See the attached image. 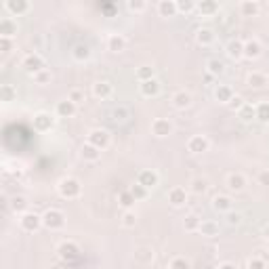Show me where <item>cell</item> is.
I'll return each instance as SVG.
<instances>
[{"instance_id": "cell-33", "label": "cell", "mask_w": 269, "mask_h": 269, "mask_svg": "<svg viewBox=\"0 0 269 269\" xmlns=\"http://www.w3.org/2000/svg\"><path fill=\"white\" fill-rule=\"evenodd\" d=\"M72 57L76 61H80V63H84V61H88L91 59V49H88V44H76L74 49H72Z\"/></svg>"}, {"instance_id": "cell-28", "label": "cell", "mask_w": 269, "mask_h": 269, "mask_svg": "<svg viewBox=\"0 0 269 269\" xmlns=\"http://www.w3.org/2000/svg\"><path fill=\"white\" fill-rule=\"evenodd\" d=\"M196 42L200 46H210L215 42V32L210 28H198L196 30Z\"/></svg>"}, {"instance_id": "cell-2", "label": "cell", "mask_w": 269, "mask_h": 269, "mask_svg": "<svg viewBox=\"0 0 269 269\" xmlns=\"http://www.w3.org/2000/svg\"><path fill=\"white\" fill-rule=\"evenodd\" d=\"M42 227L51 231H59L65 227V213L59 208H46L42 213Z\"/></svg>"}, {"instance_id": "cell-29", "label": "cell", "mask_w": 269, "mask_h": 269, "mask_svg": "<svg viewBox=\"0 0 269 269\" xmlns=\"http://www.w3.org/2000/svg\"><path fill=\"white\" fill-rule=\"evenodd\" d=\"M213 208L219 210V213H229V210H233V202H231L229 196L219 194V196L213 198Z\"/></svg>"}, {"instance_id": "cell-40", "label": "cell", "mask_w": 269, "mask_h": 269, "mask_svg": "<svg viewBox=\"0 0 269 269\" xmlns=\"http://www.w3.org/2000/svg\"><path fill=\"white\" fill-rule=\"evenodd\" d=\"M200 223H202V219L198 215H187L183 221V229L185 231H198L200 229Z\"/></svg>"}, {"instance_id": "cell-45", "label": "cell", "mask_w": 269, "mask_h": 269, "mask_svg": "<svg viewBox=\"0 0 269 269\" xmlns=\"http://www.w3.org/2000/svg\"><path fill=\"white\" fill-rule=\"evenodd\" d=\"M196 5L194 0H177V9H179V13H185V15H190L196 11Z\"/></svg>"}, {"instance_id": "cell-43", "label": "cell", "mask_w": 269, "mask_h": 269, "mask_svg": "<svg viewBox=\"0 0 269 269\" xmlns=\"http://www.w3.org/2000/svg\"><path fill=\"white\" fill-rule=\"evenodd\" d=\"M34 78V82L44 86V84H51V80H53V74H51V69H42V72H38L36 76H32Z\"/></svg>"}, {"instance_id": "cell-44", "label": "cell", "mask_w": 269, "mask_h": 269, "mask_svg": "<svg viewBox=\"0 0 269 269\" xmlns=\"http://www.w3.org/2000/svg\"><path fill=\"white\" fill-rule=\"evenodd\" d=\"M122 225L126 229H131V227L137 225V213H135V210H124V213H122Z\"/></svg>"}, {"instance_id": "cell-4", "label": "cell", "mask_w": 269, "mask_h": 269, "mask_svg": "<svg viewBox=\"0 0 269 269\" xmlns=\"http://www.w3.org/2000/svg\"><path fill=\"white\" fill-rule=\"evenodd\" d=\"M86 143H91V145H95L97 149H108L110 147V143H112V135L105 131V128H93V131H88V135H86Z\"/></svg>"}, {"instance_id": "cell-8", "label": "cell", "mask_w": 269, "mask_h": 269, "mask_svg": "<svg viewBox=\"0 0 269 269\" xmlns=\"http://www.w3.org/2000/svg\"><path fill=\"white\" fill-rule=\"evenodd\" d=\"M210 149V141L204 137V135H192L190 139H187V151L190 154H204V151Z\"/></svg>"}, {"instance_id": "cell-36", "label": "cell", "mask_w": 269, "mask_h": 269, "mask_svg": "<svg viewBox=\"0 0 269 269\" xmlns=\"http://www.w3.org/2000/svg\"><path fill=\"white\" fill-rule=\"evenodd\" d=\"M206 190H208V179H204V177L192 179V183H190V192H192V194L202 196V194H206Z\"/></svg>"}, {"instance_id": "cell-5", "label": "cell", "mask_w": 269, "mask_h": 269, "mask_svg": "<svg viewBox=\"0 0 269 269\" xmlns=\"http://www.w3.org/2000/svg\"><path fill=\"white\" fill-rule=\"evenodd\" d=\"M57 254H59L61 261L72 263V261H76L80 256V246L76 242H72V240H65V242H61L59 246H57Z\"/></svg>"}, {"instance_id": "cell-1", "label": "cell", "mask_w": 269, "mask_h": 269, "mask_svg": "<svg viewBox=\"0 0 269 269\" xmlns=\"http://www.w3.org/2000/svg\"><path fill=\"white\" fill-rule=\"evenodd\" d=\"M57 192H59V196L65 198V200H76V198L82 194V183L76 177H63L57 183Z\"/></svg>"}, {"instance_id": "cell-20", "label": "cell", "mask_w": 269, "mask_h": 269, "mask_svg": "<svg viewBox=\"0 0 269 269\" xmlns=\"http://www.w3.org/2000/svg\"><path fill=\"white\" fill-rule=\"evenodd\" d=\"M17 34V21L13 17L0 19V38H13Z\"/></svg>"}, {"instance_id": "cell-53", "label": "cell", "mask_w": 269, "mask_h": 269, "mask_svg": "<svg viewBox=\"0 0 269 269\" xmlns=\"http://www.w3.org/2000/svg\"><path fill=\"white\" fill-rule=\"evenodd\" d=\"M114 118L120 120V122H124V120L128 118V110L122 108V105H120V108H116V110H114Z\"/></svg>"}, {"instance_id": "cell-35", "label": "cell", "mask_w": 269, "mask_h": 269, "mask_svg": "<svg viewBox=\"0 0 269 269\" xmlns=\"http://www.w3.org/2000/svg\"><path fill=\"white\" fill-rule=\"evenodd\" d=\"M238 118H240L242 122H252V120H256V105L246 103V105H244V108L238 112Z\"/></svg>"}, {"instance_id": "cell-42", "label": "cell", "mask_w": 269, "mask_h": 269, "mask_svg": "<svg viewBox=\"0 0 269 269\" xmlns=\"http://www.w3.org/2000/svg\"><path fill=\"white\" fill-rule=\"evenodd\" d=\"M137 78H139V82H145V80L156 78V69L151 65H141L137 69Z\"/></svg>"}, {"instance_id": "cell-19", "label": "cell", "mask_w": 269, "mask_h": 269, "mask_svg": "<svg viewBox=\"0 0 269 269\" xmlns=\"http://www.w3.org/2000/svg\"><path fill=\"white\" fill-rule=\"evenodd\" d=\"M156 11H158V15L160 17H174L179 13V9H177V0H160L158 3V7H156Z\"/></svg>"}, {"instance_id": "cell-47", "label": "cell", "mask_w": 269, "mask_h": 269, "mask_svg": "<svg viewBox=\"0 0 269 269\" xmlns=\"http://www.w3.org/2000/svg\"><path fill=\"white\" fill-rule=\"evenodd\" d=\"M126 7H128V11H133V13H143V11H147L145 0H128Z\"/></svg>"}, {"instance_id": "cell-17", "label": "cell", "mask_w": 269, "mask_h": 269, "mask_svg": "<svg viewBox=\"0 0 269 269\" xmlns=\"http://www.w3.org/2000/svg\"><path fill=\"white\" fill-rule=\"evenodd\" d=\"M160 91H162V84L158 82L156 78L145 80V82H139V93H141L143 97H147V99L158 97V95H160Z\"/></svg>"}, {"instance_id": "cell-23", "label": "cell", "mask_w": 269, "mask_h": 269, "mask_svg": "<svg viewBox=\"0 0 269 269\" xmlns=\"http://www.w3.org/2000/svg\"><path fill=\"white\" fill-rule=\"evenodd\" d=\"M261 13V5L256 0H242L240 3V15L242 17H256Z\"/></svg>"}, {"instance_id": "cell-46", "label": "cell", "mask_w": 269, "mask_h": 269, "mask_svg": "<svg viewBox=\"0 0 269 269\" xmlns=\"http://www.w3.org/2000/svg\"><path fill=\"white\" fill-rule=\"evenodd\" d=\"M190 261L185 259V256H172L170 263H168V269H190Z\"/></svg>"}, {"instance_id": "cell-12", "label": "cell", "mask_w": 269, "mask_h": 269, "mask_svg": "<svg viewBox=\"0 0 269 269\" xmlns=\"http://www.w3.org/2000/svg\"><path fill=\"white\" fill-rule=\"evenodd\" d=\"M225 53H227L229 59H233V61L244 59V40H240V38H231V40L225 44Z\"/></svg>"}, {"instance_id": "cell-25", "label": "cell", "mask_w": 269, "mask_h": 269, "mask_svg": "<svg viewBox=\"0 0 269 269\" xmlns=\"http://www.w3.org/2000/svg\"><path fill=\"white\" fill-rule=\"evenodd\" d=\"M246 84L250 88H265L269 84V76L263 74V72H250L248 78H246Z\"/></svg>"}, {"instance_id": "cell-55", "label": "cell", "mask_w": 269, "mask_h": 269, "mask_svg": "<svg viewBox=\"0 0 269 269\" xmlns=\"http://www.w3.org/2000/svg\"><path fill=\"white\" fill-rule=\"evenodd\" d=\"M217 269H238V265H236V263H231V261H223V263H219Z\"/></svg>"}, {"instance_id": "cell-37", "label": "cell", "mask_w": 269, "mask_h": 269, "mask_svg": "<svg viewBox=\"0 0 269 269\" xmlns=\"http://www.w3.org/2000/svg\"><path fill=\"white\" fill-rule=\"evenodd\" d=\"M15 99H17V88L13 84H3V86H0V101L11 103Z\"/></svg>"}, {"instance_id": "cell-54", "label": "cell", "mask_w": 269, "mask_h": 269, "mask_svg": "<svg viewBox=\"0 0 269 269\" xmlns=\"http://www.w3.org/2000/svg\"><path fill=\"white\" fill-rule=\"evenodd\" d=\"M259 183L269 187V170H261V172H259Z\"/></svg>"}, {"instance_id": "cell-27", "label": "cell", "mask_w": 269, "mask_h": 269, "mask_svg": "<svg viewBox=\"0 0 269 269\" xmlns=\"http://www.w3.org/2000/svg\"><path fill=\"white\" fill-rule=\"evenodd\" d=\"M233 97H236V93H233V88H231L229 84H219V86L215 88V99H217L219 103L227 105Z\"/></svg>"}, {"instance_id": "cell-50", "label": "cell", "mask_w": 269, "mask_h": 269, "mask_svg": "<svg viewBox=\"0 0 269 269\" xmlns=\"http://www.w3.org/2000/svg\"><path fill=\"white\" fill-rule=\"evenodd\" d=\"M67 99L74 101L76 105H80V103L84 101V91L82 88H72V91H69V95H67Z\"/></svg>"}, {"instance_id": "cell-24", "label": "cell", "mask_w": 269, "mask_h": 269, "mask_svg": "<svg viewBox=\"0 0 269 269\" xmlns=\"http://www.w3.org/2000/svg\"><path fill=\"white\" fill-rule=\"evenodd\" d=\"M108 51H112V53L126 51V38L122 36V34H110L108 36Z\"/></svg>"}, {"instance_id": "cell-39", "label": "cell", "mask_w": 269, "mask_h": 269, "mask_svg": "<svg viewBox=\"0 0 269 269\" xmlns=\"http://www.w3.org/2000/svg\"><path fill=\"white\" fill-rule=\"evenodd\" d=\"M128 192L133 194V198H135L137 202H139V200H145V198L149 196V190H147V187H143L141 183H133L131 187H128Z\"/></svg>"}, {"instance_id": "cell-59", "label": "cell", "mask_w": 269, "mask_h": 269, "mask_svg": "<svg viewBox=\"0 0 269 269\" xmlns=\"http://www.w3.org/2000/svg\"><path fill=\"white\" fill-rule=\"evenodd\" d=\"M267 244H269V242H267Z\"/></svg>"}, {"instance_id": "cell-49", "label": "cell", "mask_w": 269, "mask_h": 269, "mask_svg": "<svg viewBox=\"0 0 269 269\" xmlns=\"http://www.w3.org/2000/svg\"><path fill=\"white\" fill-rule=\"evenodd\" d=\"M244 105H246V101H244V97L236 95V97H233V99H231V101L227 103V108H229L231 112H236V114H238V112H240V110L244 108Z\"/></svg>"}, {"instance_id": "cell-48", "label": "cell", "mask_w": 269, "mask_h": 269, "mask_svg": "<svg viewBox=\"0 0 269 269\" xmlns=\"http://www.w3.org/2000/svg\"><path fill=\"white\" fill-rule=\"evenodd\" d=\"M246 269H267V261L263 256H250L246 261Z\"/></svg>"}, {"instance_id": "cell-52", "label": "cell", "mask_w": 269, "mask_h": 269, "mask_svg": "<svg viewBox=\"0 0 269 269\" xmlns=\"http://www.w3.org/2000/svg\"><path fill=\"white\" fill-rule=\"evenodd\" d=\"M13 51V38H0V53H11Z\"/></svg>"}, {"instance_id": "cell-56", "label": "cell", "mask_w": 269, "mask_h": 269, "mask_svg": "<svg viewBox=\"0 0 269 269\" xmlns=\"http://www.w3.org/2000/svg\"><path fill=\"white\" fill-rule=\"evenodd\" d=\"M213 80H215V76H210L208 72L204 74V82H206V84H210V82H213Z\"/></svg>"}, {"instance_id": "cell-16", "label": "cell", "mask_w": 269, "mask_h": 269, "mask_svg": "<svg viewBox=\"0 0 269 269\" xmlns=\"http://www.w3.org/2000/svg\"><path fill=\"white\" fill-rule=\"evenodd\" d=\"M187 198H190V192H187L185 187H172V190L168 192V202L174 208L185 206L187 204Z\"/></svg>"}, {"instance_id": "cell-14", "label": "cell", "mask_w": 269, "mask_h": 269, "mask_svg": "<svg viewBox=\"0 0 269 269\" xmlns=\"http://www.w3.org/2000/svg\"><path fill=\"white\" fill-rule=\"evenodd\" d=\"M261 55H263V46L256 38H250V40L244 42V59L254 61V59H259Z\"/></svg>"}, {"instance_id": "cell-6", "label": "cell", "mask_w": 269, "mask_h": 269, "mask_svg": "<svg viewBox=\"0 0 269 269\" xmlns=\"http://www.w3.org/2000/svg\"><path fill=\"white\" fill-rule=\"evenodd\" d=\"M21 67L26 69V72H28L30 76H36L38 72H42V69H46V67H44V59H42V57H40L38 53H30V55H26V57H23Z\"/></svg>"}, {"instance_id": "cell-7", "label": "cell", "mask_w": 269, "mask_h": 269, "mask_svg": "<svg viewBox=\"0 0 269 269\" xmlns=\"http://www.w3.org/2000/svg\"><path fill=\"white\" fill-rule=\"evenodd\" d=\"M174 131V126L168 118H154L151 120V135L158 137V139H166L170 137Z\"/></svg>"}, {"instance_id": "cell-57", "label": "cell", "mask_w": 269, "mask_h": 269, "mask_svg": "<svg viewBox=\"0 0 269 269\" xmlns=\"http://www.w3.org/2000/svg\"><path fill=\"white\" fill-rule=\"evenodd\" d=\"M261 233H263V238H265V240H267V242H269V225H265V227H263V231H261Z\"/></svg>"}, {"instance_id": "cell-51", "label": "cell", "mask_w": 269, "mask_h": 269, "mask_svg": "<svg viewBox=\"0 0 269 269\" xmlns=\"http://www.w3.org/2000/svg\"><path fill=\"white\" fill-rule=\"evenodd\" d=\"M225 219H227V223H229L231 227H238V225L242 223V215L236 213V210H229V213H225Z\"/></svg>"}, {"instance_id": "cell-32", "label": "cell", "mask_w": 269, "mask_h": 269, "mask_svg": "<svg viewBox=\"0 0 269 269\" xmlns=\"http://www.w3.org/2000/svg\"><path fill=\"white\" fill-rule=\"evenodd\" d=\"M80 156H82L84 162H97L101 158V149H97L95 145H91V143H84L82 149H80Z\"/></svg>"}, {"instance_id": "cell-10", "label": "cell", "mask_w": 269, "mask_h": 269, "mask_svg": "<svg viewBox=\"0 0 269 269\" xmlns=\"http://www.w3.org/2000/svg\"><path fill=\"white\" fill-rule=\"evenodd\" d=\"M170 101H172V108H174V110L185 112L187 108H192V93L185 91V88H179V91L172 93Z\"/></svg>"}, {"instance_id": "cell-41", "label": "cell", "mask_w": 269, "mask_h": 269, "mask_svg": "<svg viewBox=\"0 0 269 269\" xmlns=\"http://www.w3.org/2000/svg\"><path fill=\"white\" fill-rule=\"evenodd\" d=\"M256 120L269 126V103L267 101L256 103Z\"/></svg>"}, {"instance_id": "cell-3", "label": "cell", "mask_w": 269, "mask_h": 269, "mask_svg": "<svg viewBox=\"0 0 269 269\" xmlns=\"http://www.w3.org/2000/svg\"><path fill=\"white\" fill-rule=\"evenodd\" d=\"M19 227L26 231V233H36V231L42 227V215L32 213V210L19 215Z\"/></svg>"}, {"instance_id": "cell-15", "label": "cell", "mask_w": 269, "mask_h": 269, "mask_svg": "<svg viewBox=\"0 0 269 269\" xmlns=\"http://www.w3.org/2000/svg\"><path fill=\"white\" fill-rule=\"evenodd\" d=\"M137 183H141L143 187H147V190H154V187L160 183V174L156 170H151V168H145L137 174Z\"/></svg>"}, {"instance_id": "cell-11", "label": "cell", "mask_w": 269, "mask_h": 269, "mask_svg": "<svg viewBox=\"0 0 269 269\" xmlns=\"http://www.w3.org/2000/svg\"><path fill=\"white\" fill-rule=\"evenodd\" d=\"M91 93H93V97H95V99L105 101V99L112 97L114 86H112V82H108V80H97V82L91 86Z\"/></svg>"}, {"instance_id": "cell-26", "label": "cell", "mask_w": 269, "mask_h": 269, "mask_svg": "<svg viewBox=\"0 0 269 269\" xmlns=\"http://www.w3.org/2000/svg\"><path fill=\"white\" fill-rule=\"evenodd\" d=\"M198 231H200L204 238H215V236H219L221 227H219L217 221H213V219H204L202 223H200V229H198Z\"/></svg>"}, {"instance_id": "cell-18", "label": "cell", "mask_w": 269, "mask_h": 269, "mask_svg": "<svg viewBox=\"0 0 269 269\" xmlns=\"http://www.w3.org/2000/svg\"><path fill=\"white\" fill-rule=\"evenodd\" d=\"M78 112V105L69 99H63V101H57L55 105V114L59 116V118H72V116Z\"/></svg>"}, {"instance_id": "cell-22", "label": "cell", "mask_w": 269, "mask_h": 269, "mask_svg": "<svg viewBox=\"0 0 269 269\" xmlns=\"http://www.w3.org/2000/svg\"><path fill=\"white\" fill-rule=\"evenodd\" d=\"M227 187L231 192H244V187H246V177H244L242 172H229L227 174Z\"/></svg>"}, {"instance_id": "cell-34", "label": "cell", "mask_w": 269, "mask_h": 269, "mask_svg": "<svg viewBox=\"0 0 269 269\" xmlns=\"http://www.w3.org/2000/svg\"><path fill=\"white\" fill-rule=\"evenodd\" d=\"M206 72H208L210 76L219 78L221 74H225V63L221 61V59H208V61H206Z\"/></svg>"}, {"instance_id": "cell-58", "label": "cell", "mask_w": 269, "mask_h": 269, "mask_svg": "<svg viewBox=\"0 0 269 269\" xmlns=\"http://www.w3.org/2000/svg\"><path fill=\"white\" fill-rule=\"evenodd\" d=\"M267 135H269V126H267Z\"/></svg>"}, {"instance_id": "cell-38", "label": "cell", "mask_w": 269, "mask_h": 269, "mask_svg": "<svg viewBox=\"0 0 269 269\" xmlns=\"http://www.w3.org/2000/svg\"><path fill=\"white\" fill-rule=\"evenodd\" d=\"M135 198H133V194L128 192V190H124V192H120L118 194V204L124 208V210H133V206H135Z\"/></svg>"}, {"instance_id": "cell-21", "label": "cell", "mask_w": 269, "mask_h": 269, "mask_svg": "<svg viewBox=\"0 0 269 269\" xmlns=\"http://www.w3.org/2000/svg\"><path fill=\"white\" fill-rule=\"evenodd\" d=\"M196 11L200 13V17H215L219 13V3L215 0H202L196 5Z\"/></svg>"}, {"instance_id": "cell-31", "label": "cell", "mask_w": 269, "mask_h": 269, "mask_svg": "<svg viewBox=\"0 0 269 269\" xmlns=\"http://www.w3.org/2000/svg\"><path fill=\"white\" fill-rule=\"evenodd\" d=\"M154 248H149V246H141V248H137L135 250V261L137 263H141V265H149V263H154Z\"/></svg>"}, {"instance_id": "cell-9", "label": "cell", "mask_w": 269, "mask_h": 269, "mask_svg": "<svg viewBox=\"0 0 269 269\" xmlns=\"http://www.w3.org/2000/svg\"><path fill=\"white\" fill-rule=\"evenodd\" d=\"M53 126H55V118L49 112L34 114V131H36V133H49Z\"/></svg>"}, {"instance_id": "cell-30", "label": "cell", "mask_w": 269, "mask_h": 269, "mask_svg": "<svg viewBox=\"0 0 269 269\" xmlns=\"http://www.w3.org/2000/svg\"><path fill=\"white\" fill-rule=\"evenodd\" d=\"M9 206H11V210H13V213L23 215V213H28L30 202H28V198H26V196H13V198L9 200Z\"/></svg>"}, {"instance_id": "cell-13", "label": "cell", "mask_w": 269, "mask_h": 269, "mask_svg": "<svg viewBox=\"0 0 269 269\" xmlns=\"http://www.w3.org/2000/svg\"><path fill=\"white\" fill-rule=\"evenodd\" d=\"M5 9H7L13 17H21V15H26L28 11L32 9V5L28 3V0H7V3H5Z\"/></svg>"}]
</instances>
